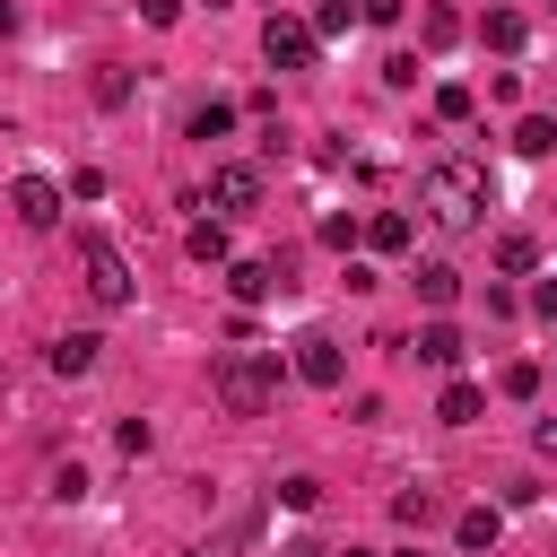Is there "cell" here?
Listing matches in <instances>:
<instances>
[{
	"instance_id": "44dd1931",
	"label": "cell",
	"mask_w": 557,
	"mask_h": 557,
	"mask_svg": "<svg viewBox=\"0 0 557 557\" xmlns=\"http://www.w3.org/2000/svg\"><path fill=\"white\" fill-rule=\"evenodd\" d=\"M513 148H522V157H548V148H557V122H548V113H522V122H513Z\"/></svg>"
},
{
	"instance_id": "9c48e42d",
	"label": "cell",
	"mask_w": 557,
	"mask_h": 557,
	"mask_svg": "<svg viewBox=\"0 0 557 557\" xmlns=\"http://www.w3.org/2000/svg\"><path fill=\"white\" fill-rule=\"evenodd\" d=\"M409 357H418V366H435V374H453L470 348H461V331H453V322H426V331L409 339Z\"/></svg>"
},
{
	"instance_id": "cb8c5ba5",
	"label": "cell",
	"mask_w": 557,
	"mask_h": 557,
	"mask_svg": "<svg viewBox=\"0 0 557 557\" xmlns=\"http://www.w3.org/2000/svg\"><path fill=\"white\" fill-rule=\"evenodd\" d=\"M435 113H444V122H470V113H479V96H470L461 78H444V87H435Z\"/></svg>"
},
{
	"instance_id": "7c38bea8",
	"label": "cell",
	"mask_w": 557,
	"mask_h": 557,
	"mask_svg": "<svg viewBox=\"0 0 557 557\" xmlns=\"http://www.w3.org/2000/svg\"><path fill=\"white\" fill-rule=\"evenodd\" d=\"M409 287H418V305H435V313H444V305L461 296V270H453V261H418V270H409Z\"/></svg>"
},
{
	"instance_id": "277c9868",
	"label": "cell",
	"mask_w": 557,
	"mask_h": 557,
	"mask_svg": "<svg viewBox=\"0 0 557 557\" xmlns=\"http://www.w3.org/2000/svg\"><path fill=\"white\" fill-rule=\"evenodd\" d=\"M261 61H270V70H313V61H322L313 17H287V9H278V17L261 26Z\"/></svg>"
},
{
	"instance_id": "6da1fadb",
	"label": "cell",
	"mask_w": 557,
	"mask_h": 557,
	"mask_svg": "<svg viewBox=\"0 0 557 557\" xmlns=\"http://www.w3.org/2000/svg\"><path fill=\"white\" fill-rule=\"evenodd\" d=\"M278 348H226L218 366H209V392H218V409H235V418H261L270 400H278Z\"/></svg>"
},
{
	"instance_id": "f546056e",
	"label": "cell",
	"mask_w": 557,
	"mask_h": 557,
	"mask_svg": "<svg viewBox=\"0 0 557 557\" xmlns=\"http://www.w3.org/2000/svg\"><path fill=\"white\" fill-rule=\"evenodd\" d=\"M383 87H418V52H392L383 61Z\"/></svg>"
},
{
	"instance_id": "4dcf8cb0",
	"label": "cell",
	"mask_w": 557,
	"mask_h": 557,
	"mask_svg": "<svg viewBox=\"0 0 557 557\" xmlns=\"http://www.w3.org/2000/svg\"><path fill=\"white\" fill-rule=\"evenodd\" d=\"M357 9H366V26H400V9H409V0H357Z\"/></svg>"
},
{
	"instance_id": "30bf717a",
	"label": "cell",
	"mask_w": 557,
	"mask_h": 557,
	"mask_svg": "<svg viewBox=\"0 0 557 557\" xmlns=\"http://www.w3.org/2000/svg\"><path fill=\"white\" fill-rule=\"evenodd\" d=\"M96 348H104L96 331H61L44 357H52V374H61V383H78V374H96Z\"/></svg>"
},
{
	"instance_id": "4fadbf2b",
	"label": "cell",
	"mask_w": 557,
	"mask_h": 557,
	"mask_svg": "<svg viewBox=\"0 0 557 557\" xmlns=\"http://www.w3.org/2000/svg\"><path fill=\"white\" fill-rule=\"evenodd\" d=\"M522 35H531L522 9H487V17H479V44H487V52H522Z\"/></svg>"
},
{
	"instance_id": "2e32d148",
	"label": "cell",
	"mask_w": 557,
	"mask_h": 557,
	"mask_svg": "<svg viewBox=\"0 0 557 557\" xmlns=\"http://www.w3.org/2000/svg\"><path fill=\"white\" fill-rule=\"evenodd\" d=\"M435 418H444V426H470V418H487V392L453 374V383H444V400H435Z\"/></svg>"
},
{
	"instance_id": "d6a6232c",
	"label": "cell",
	"mask_w": 557,
	"mask_h": 557,
	"mask_svg": "<svg viewBox=\"0 0 557 557\" xmlns=\"http://www.w3.org/2000/svg\"><path fill=\"white\" fill-rule=\"evenodd\" d=\"M531 313H540V322H557V278H540V287H531Z\"/></svg>"
},
{
	"instance_id": "d6986e66",
	"label": "cell",
	"mask_w": 557,
	"mask_h": 557,
	"mask_svg": "<svg viewBox=\"0 0 557 557\" xmlns=\"http://www.w3.org/2000/svg\"><path fill=\"white\" fill-rule=\"evenodd\" d=\"M183 131H191V139H226V131H235V104H226V96H209V104H191V122H183Z\"/></svg>"
},
{
	"instance_id": "e0dca14e",
	"label": "cell",
	"mask_w": 557,
	"mask_h": 557,
	"mask_svg": "<svg viewBox=\"0 0 557 557\" xmlns=\"http://www.w3.org/2000/svg\"><path fill=\"white\" fill-rule=\"evenodd\" d=\"M496 531H505L496 505H461V513H453V540H461V548H496Z\"/></svg>"
},
{
	"instance_id": "8d00e7d4",
	"label": "cell",
	"mask_w": 557,
	"mask_h": 557,
	"mask_svg": "<svg viewBox=\"0 0 557 557\" xmlns=\"http://www.w3.org/2000/svg\"><path fill=\"white\" fill-rule=\"evenodd\" d=\"M392 557H426V548H392Z\"/></svg>"
},
{
	"instance_id": "1f68e13d",
	"label": "cell",
	"mask_w": 557,
	"mask_h": 557,
	"mask_svg": "<svg viewBox=\"0 0 557 557\" xmlns=\"http://www.w3.org/2000/svg\"><path fill=\"white\" fill-rule=\"evenodd\" d=\"M139 17H148V26H174V17H183V0H139Z\"/></svg>"
},
{
	"instance_id": "4316f807",
	"label": "cell",
	"mask_w": 557,
	"mask_h": 557,
	"mask_svg": "<svg viewBox=\"0 0 557 557\" xmlns=\"http://www.w3.org/2000/svg\"><path fill=\"white\" fill-rule=\"evenodd\" d=\"M505 400H540V366H531V357L505 366Z\"/></svg>"
},
{
	"instance_id": "e575fe53",
	"label": "cell",
	"mask_w": 557,
	"mask_h": 557,
	"mask_svg": "<svg viewBox=\"0 0 557 557\" xmlns=\"http://www.w3.org/2000/svg\"><path fill=\"white\" fill-rule=\"evenodd\" d=\"M9 26H17V9H9V0H0V44H9Z\"/></svg>"
},
{
	"instance_id": "d590c367",
	"label": "cell",
	"mask_w": 557,
	"mask_h": 557,
	"mask_svg": "<svg viewBox=\"0 0 557 557\" xmlns=\"http://www.w3.org/2000/svg\"><path fill=\"white\" fill-rule=\"evenodd\" d=\"M339 557H374V548H339Z\"/></svg>"
},
{
	"instance_id": "9a60e30c",
	"label": "cell",
	"mask_w": 557,
	"mask_h": 557,
	"mask_svg": "<svg viewBox=\"0 0 557 557\" xmlns=\"http://www.w3.org/2000/svg\"><path fill=\"white\" fill-rule=\"evenodd\" d=\"M531 270H540V244H531L522 226H505V235H496V278H531Z\"/></svg>"
},
{
	"instance_id": "5b68a950",
	"label": "cell",
	"mask_w": 557,
	"mask_h": 557,
	"mask_svg": "<svg viewBox=\"0 0 557 557\" xmlns=\"http://www.w3.org/2000/svg\"><path fill=\"white\" fill-rule=\"evenodd\" d=\"M218 218H244V209H261V165H209V191H200Z\"/></svg>"
},
{
	"instance_id": "ba28073f",
	"label": "cell",
	"mask_w": 557,
	"mask_h": 557,
	"mask_svg": "<svg viewBox=\"0 0 557 557\" xmlns=\"http://www.w3.org/2000/svg\"><path fill=\"white\" fill-rule=\"evenodd\" d=\"M278 287H287V261H278V252L226 261V296H235V305H261V296H278Z\"/></svg>"
},
{
	"instance_id": "603a6c76",
	"label": "cell",
	"mask_w": 557,
	"mask_h": 557,
	"mask_svg": "<svg viewBox=\"0 0 557 557\" xmlns=\"http://www.w3.org/2000/svg\"><path fill=\"white\" fill-rule=\"evenodd\" d=\"M435 505H444L435 487H400V496H392V513H400L409 531H418V522H435Z\"/></svg>"
},
{
	"instance_id": "8fae6325",
	"label": "cell",
	"mask_w": 557,
	"mask_h": 557,
	"mask_svg": "<svg viewBox=\"0 0 557 557\" xmlns=\"http://www.w3.org/2000/svg\"><path fill=\"white\" fill-rule=\"evenodd\" d=\"M461 35H470V26H461V9H444V0H426V9H418V44H426V52H453Z\"/></svg>"
},
{
	"instance_id": "8992f818",
	"label": "cell",
	"mask_w": 557,
	"mask_h": 557,
	"mask_svg": "<svg viewBox=\"0 0 557 557\" xmlns=\"http://www.w3.org/2000/svg\"><path fill=\"white\" fill-rule=\"evenodd\" d=\"M9 218L35 226V235L61 226V183H52V174H17V183H9Z\"/></svg>"
},
{
	"instance_id": "ac0fdd59",
	"label": "cell",
	"mask_w": 557,
	"mask_h": 557,
	"mask_svg": "<svg viewBox=\"0 0 557 557\" xmlns=\"http://www.w3.org/2000/svg\"><path fill=\"white\" fill-rule=\"evenodd\" d=\"M183 252H191V261H209V270H226V261H235V252H226V226H218V218H200V226L183 235Z\"/></svg>"
},
{
	"instance_id": "83f0119b",
	"label": "cell",
	"mask_w": 557,
	"mask_h": 557,
	"mask_svg": "<svg viewBox=\"0 0 557 557\" xmlns=\"http://www.w3.org/2000/svg\"><path fill=\"white\" fill-rule=\"evenodd\" d=\"M78 496H87V470L61 461V470H52V505H78Z\"/></svg>"
},
{
	"instance_id": "7a4b0ae2",
	"label": "cell",
	"mask_w": 557,
	"mask_h": 557,
	"mask_svg": "<svg viewBox=\"0 0 557 557\" xmlns=\"http://www.w3.org/2000/svg\"><path fill=\"white\" fill-rule=\"evenodd\" d=\"M487 209V165L479 157H435L426 165V218L435 226H479Z\"/></svg>"
},
{
	"instance_id": "3957f363",
	"label": "cell",
	"mask_w": 557,
	"mask_h": 557,
	"mask_svg": "<svg viewBox=\"0 0 557 557\" xmlns=\"http://www.w3.org/2000/svg\"><path fill=\"white\" fill-rule=\"evenodd\" d=\"M78 261H87V296H96L104 313H122V305L139 296V278H131V261H122V244H113V235H96V226H87V235H78Z\"/></svg>"
},
{
	"instance_id": "ffe728a7",
	"label": "cell",
	"mask_w": 557,
	"mask_h": 557,
	"mask_svg": "<svg viewBox=\"0 0 557 557\" xmlns=\"http://www.w3.org/2000/svg\"><path fill=\"white\" fill-rule=\"evenodd\" d=\"M313 235H322L331 252H348V244H366V218H357V209H331V218H322Z\"/></svg>"
},
{
	"instance_id": "d4e9b609",
	"label": "cell",
	"mask_w": 557,
	"mask_h": 557,
	"mask_svg": "<svg viewBox=\"0 0 557 557\" xmlns=\"http://www.w3.org/2000/svg\"><path fill=\"white\" fill-rule=\"evenodd\" d=\"M278 505H287V513H313V505H322V479H305V470L278 479Z\"/></svg>"
},
{
	"instance_id": "5bb4252c",
	"label": "cell",
	"mask_w": 557,
	"mask_h": 557,
	"mask_svg": "<svg viewBox=\"0 0 557 557\" xmlns=\"http://www.w3.org/2000/svg\"><path fill=\"white\" fill-rule=\"evenodd\" d=\"M366 244H374V252H409V244H418L409 209H374V218H366Z\"/></svg>"
},
{
	"instance_id": "f1b7e54d",
	"label": "cell",
	"mask_w": 557,
	"mask_h": 557,
	"mask_svg": "<svg viewBox=\"0 0 557 557\" xmlns=\"http://www.w3.org/2000/svg\"><path fill=\"white\" fill-rule=\"evenodd\" d=\"M113 444H122V453H148V444H157V426H148V418H122V426H113Z\"/></svg>"
},
{
	"instance_id": "484cf974",
	"label": "cell",
	"mask_w": 557,
	"mask_h": 557,
	"mask_svg": "<svg viewBox=\"0 0 557 557\" xmlns=\"http://www.w3.org/2000/svg\"><path fill=\"white\" fill-rule=\"evenodd\" d=\"M96 104H104V113H113V104H131V70H113V61H104V70H96Z\"/></svg>"
},
{
	"instance_id": "7402d4cb",
	"label": "cell",
	"mask_w": 557,
	"mask_h": 557,
	"mask_svg": "<svg viewBox=\"0 0 557 557\" xmlns=\"http://www.w3.org/2000/svg\"><path fill=\"white\" fill-rule=\"evenodd\" d=\"M357 17H366L357 0H313V35H322V44H331V35H348Z\"/></svg>"
},
{
	"instance_id": "52a82bcc",
	"label": "cell",
	"mask_w": 557,
	"mask_h": 557,
	"mask_svg": "<svg viewBox=\"0 0 557 557\" xmlns=\"http://www.w3.org/2000/svg\"><path fill=\"white\" fill-rule=\"evenodd\" d=\"M287 366H296L313 392H339V374H348V357H339V339H331V331H305V339L287 348Z\"/></svg>"
},
{
	"instance_id": "836d02e7",
	"label": "cell",
	"mask_w": 557,
	"mask_h": 557,
	"mask_svg": "<svg viewBox=\"0 0 557 557\" xmlns=\"http://www.w3.org/2000/svg\"><path fill=\"white\" fill-rule=\"evenodd\" d=\"M531 444H540V453H557V418H540V426H531Z\"/></svg>"
}]
</instances>
